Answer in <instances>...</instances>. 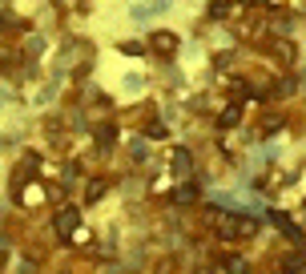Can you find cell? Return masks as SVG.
Wrapping results in <instances>:
<instances>
[{
    "label": "cell",
    "mask_w": 306,
    "mask_h": 274,
    "mask_svg": "<svg viewBox=\"0 0 306 274\" xmlns=\"http://www.w3.org/2000/svg\"><path fill=\"white\" fill-rule=\"evenodd\" d=\"M153 45H158V49H166V53H170V49H174V37H153Z\"/></svg>",
    "instance_id": "obj_2"
},
{
    "label": "cell",
    "mask_w": 306,
    "mask_h": 274,
    "mask_svg": "<svg viewBox=\"0 0 306 274\" xmlns=\"http://www.w3.org/2000/svg\"><path fill=\"white\" fill-rule=\"evenodd\" d=\"M73 222H77V214H73V210H61V214H57V230H61V234H69V230H73Z\"/></svg>",
    "instance_id": "obj_1"
}]
</instances>
